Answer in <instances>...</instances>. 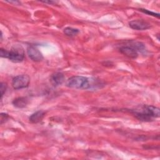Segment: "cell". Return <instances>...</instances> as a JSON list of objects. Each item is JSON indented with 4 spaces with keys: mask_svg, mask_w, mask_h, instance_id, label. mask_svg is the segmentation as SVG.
Here are the masks:
<instances>
[{
    "mask_svg": "<svg viewBox=\"0 0 160 160\" xmlns=\"http://www.w3.org/2000/svg\"><path fill=\"white\" fill-rule=\"evenodd\" d=\"M27 53L29 58L34 62H40L44 58L41 52L34 46H29L28 47Z\"/></svg>",
    "mask_w": 160,
    "mask_h": 160,
    "instance_id": "5",
    "label": "cell"
},
{
    "mask_svg": "<svg viewBox=\"0 0 160 160\" xmlns=\"http://www.w3.org/2000/svg\"><path fill=\"white\" fill-rule=\"evenodd\" d=\"M140 11H142V12H143L144 13L148 14H149V15H151V16L157 17L158 18H159V13H156V12H152V11H149V10L145 9H140Z\"/></svg>",
    "mask_w": 160,
    "mask_h": 160,
    "instance_id": "13",
    "label": "cell"
},
{
    "mask_svg": "<svg viewBox=\"0 0 160 160\" xmlns=\"http://www.w3.org/2000/svg\"><path fill=\"white\" fill-rule=\"evenodd\" d=\"M119 52L123 55L132 59H135L138 56L137 50L132 46H122L119 48Z\"/></svg>",
    "mask_w": 160,
    "mask_h": 160,
    "instance_id": "7",
    "label": "cell"
},
{
    "mask_svg": "<svg viewBox=\"0 0 160 160\" xmlns=\"http://www.w3.org/2000/svg\"><path fill=\"white\" fill-rule=\"evenodd\" d=\"M131 112L138 120L143 122L152 121L160 116L159 108L151 105H143L140 109H133Z\"/></svg>",
    "mask_w": 160,
    "mask_h": 160,
    "instance_id": "1",
    "label": "cell"
},
{
    "mask_svg": "<svg viewBox=\"0 0 160 160\" xmlns=\"http://www.w3.org/2000/svg\"><path fill=\"white\" fill-rule=\"evenodd\" d=\"M65 80V77L63 73L58 72L51 76V82L54 86H59L62 84Z\"/></svg>",
    "mask_w": 160,
    "mask_h": 160,
    "instance_id": "8",
    "label": "cell"
},
{
    "mask_svg": "<svg viewBox=\"0 0 160 160\" xmlns=\"http://www.w3.org/2000/svg\"><path fill=\"white\" fill-rule=\"evenodd\" d=\"M8 52H9V51H7L6 49L1 48V49H0V56H1V58H8Z\"/></svg>",
    "mask_w": 160,
    "mask_h": 160,
    "instance_id": "14",
    "label": "cell"
},
{
    "mask_svg": "<svg viewBox=\"0 0 160 160\" xmlns=\"http://www.w3.org/2000/svg\"><path fill=\"white\" fill-rule=\"evenodd\" d=\"M42 2H44V3H48V4H56V2L55 1H42Z\"/></svg>",
    "mask_w": 160,
    "mask_h": 160,
    "instance_id": "16",
    "label": "cell"
},
{
    "mask_svg": "<svg viewBox=\"0 0 160 160\" xmlns=\"http://www.w3.org/2000/svg\"><path fill=\"white\" fill-rule=\"evenodd\" d=\"M7 89V84L5 82H1L0 84V91H1V99L2 98L4 94L5 93Z\"/></svg>",
    "mask_w": 160,
    "mask_h": 160,
    "instance_id": "12",
    "label": "cell"
},
{
    "mask_svg": "<svg viewBox=\"0 0 160 160\" xmlns=\"http://www.w3.org/2000/svg\"><path fill=\"white\" fill-rule=\"evenodd\" d=\"M66 86L74 89H88L90 88L89 79L82 76H73L69 78L66 82Z\"/></svg>",
    "mask_w": 160,
    "mask_h": 160,
    "instance_id": "2",
    "label": "cell"
},
{
    "mask_svg": "<svg viewBox=\"0 0 160 160\" xmlns=\"http://www.w3.org/2000/svg\"><path fill=\"white\" fill-rule=\"evenodd\" d=\"M8 118H9V116L8 114L2 112L1 114V124H2L3 123V122H5L8 119Z\"/></svg>",
    "mask_w": 160,
    "mask_h": 160,
    "instance_id": "15",
    "label": "cell"
},
{
    "mask_svg": "<svg viewBox=\"0 0 160 160\" xmlns=\"http://www.w3.org/2000/svg\"><path fill=\"white\" fill-rule=\"evenodd\" d=\"M63 32L66 36H74L79 32V31L78 29H76V28H73L71 27H66L63 29Z\"/></svg>",
    "mask_w": 160,
    "mask_h": 160,
    "instance_id": "11",
    "label": "cell"
},
{
    "mask_svg": "<svg viewBox=\"0 0 160 160\" xmlns=\"http://www.w3.org/2000/svg\"><path fill=\"white\" fill-rule=\"evenodd\" d=\"M29 102V99L27 97H19L14 99L12 103L16 108H25Z\"/></svg>",
    "mask_w": 160,
    "mask_h": 160,
    "instance_id": "10",
    "label": "cell"
},
{
    "mask_svg": "<svg viewBox=\"0 0 160 160\" xmlns=\"http://www.w3.org/2000/svg\"><path fill=\"white\" fill-rule=\"evenodd\" d=\"M129 26L131 28L138 31L146 30L151 27L150 24L143 19L132 20L129 22Z\"/></svg>",
    "mask_w": 160,
    "mask_h": 160,
    "instance_id": "6",
    "label": "cell"
},
{
    "mask_svg": "<svg viewBox=\"0 0 160 160\" xmlns=\"http://www.w3.org/2000/svg\"><path fill=\"white\" fill-rule=\"evenodd\" d=\"M8 59L14 62H19L24 59V52L21 46H14L9 51Z\"/></svg>",
    "mask_w": 160,
    "mask_h": 160,
    "instance_id": "3",
    "label": "cell"
},
{
    "mask_svg": "<svg viewBox=\"0 0 160 160\" xmlns=\"http://www.w3.org/2000/svg\"><path fill=\"white\" fill-rule=\"evenodd\" d=\"M46 112L44 111L39 110L29 117V120L31 123H38L40 122L44 117Z\"/></svg>",
    "mask_w": 160,
    "mask_h": 160,
    "instance_id": "9",
    "label": "cell"
},
{
    "mask_svg": "<svg viewBox=\"0 0 160 160\" xmlns=\"http://www.w3.org/2000/svg\"><path fill=\"white\" fill-rule=\"evenodd\" d=\"M30 82V78L27 74H21L15 76L12 81V86L14 89H21L27 88Z\"/></svg>",
    "mask_w": 160,
    "mask_h": 160,
    "instance_id": "4",
    "label": "cell"
}]
</instances>
